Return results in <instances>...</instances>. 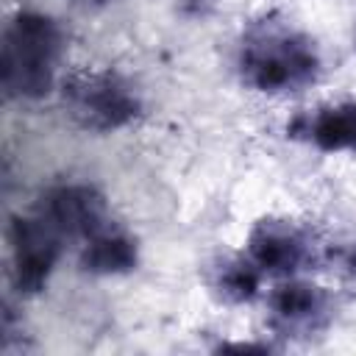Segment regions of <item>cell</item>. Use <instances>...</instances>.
I'll return each mask as SVG.
<instances>
[{
  "label": "cell",
  "instance_id": "6",
  "mask_svg": "<svg viewBox=\"0 0 356 356\" xmlns=\"http://www.w3.org/2000/svg\"><path fill=\"white\" fill-rule=\"evenodd\" d=\"M245 256L261 270V275L289 278L306 270L314 259V239L312 234L286 217H261L253 222Z\"/></svg>",
  "mask_w": 356,
  "mask_h": 356
},
{
  "label": "cell",
  "instance_id": "2",
  "mask_svg": "<svg viewBox=\"0 0 356 356\" xmlns=\"http://www.w3.org/2000/svg\"><path fill=\"white\" fill-rule=\"evenodd\" d=\"M67 50L61 25L36 8H19L3 28L0 83L8 100H42L56 89Z\"/></svg>",
  "mask_w": 356,
  "mask_h": 356
},
{
  "label": "cell",
  "instance_id": "11",
  "mask_svg": "<svg viewBox=\"0 0 356 356\" xmlns=\"http://www.w3.org/2000/svg\"><path fill=\"white\" fill-rule=\"evenodd\" d=\"M217 3H220V0H175L178 11H181L184 17H189V19H206V17L217 8Z\"/></svg>",
  "mask_w": 356,
  "mask_h": 356
},
{
  "label": "cell",
  "instance_id": "4",
  "mask_svg": "<svg viewBox=\"0 0 356 356\" xmlns=\"http://www.w3.org/2000/svg\"><path fill=\"white\" fill-rule=\"evenodd\" d=\"M64 236L39 214H17L8 225V261H11V284L19 295H39L58 259H61Z\"/></svg>",
  "mask_w": 356,
  "mask_h": 356
},
{
  "label": "cell",
  "instance_id": "5",
  "mask_svg": "<svg viewBox=\"0 0 356 356\" xmlns=\"http://www.w3.org/2000/svg\"><path fill=\"white\" fill-rule=\"evenodd\" d=\"M334 295L303 278H284L267 298V325L284 339H312L334 323Z\"/></svg>",
  "mask_w": 356,
  "mask_h": 356
},
{
  "label": "cell",
  "instance_id": "9",
  "mask_svg": "<svg viewBox=\"0 0 356 356\" xmlns=\"http://www.w3.org/2000/svg\"><path fill=\"white\" fill-rule=\"evenodd\" d=\"M139 264V242L120 222L108 220L81 242L78 267L89 275H125Z\"/></svg>",
  "mask_w": 356,
  "mask_h": 356
},
{
  "label": "cell",
  "instance_id": "12",
  "mask_svg": "<svg viewBox=\"0 0 356 356\" xmlns=\"http://www.w3.org/2000/svg\"><path fill=\"white\" fill-rule=\"evenodd\" d=\"M342 267H348V273L356 278V245L342 253Z\"/></svg>",
  "mask_w": 356,
  "mask_h": 356
},
{
  "label": "cell",
  "instance_id": "3",
  "mask_svg": "<svg viewBox=\"0 0 356 356\" xmlns=\"http://www.w3.org/2000/svg\"><path fill=\"white\" fill-rule=\"evenodd\" d=\"M61 100L70 120L92 134L122 131L142 114L139 89L114 70H81L67 75Z\"/></svg>",
  "mask_w": 356,
  "mask_h": 356
},
{
  "label": "cell",
  "instance_id": "1",
  "mask_svg": "<svg viewBox=\"0 0 356 356\" xmlns=\"http://www.w3.org/2000/svg\"><path fill=\"white\" fill-rule=\"evenodd\" d=\"M234 67L239 81L261 95H295L317 83L323 56L317 42L281 14L250 19L236 39Z\"/></svg>",
  "mask_w": 356,
  "mask_h": 356
},
{
  "label": "cell",
  "instance_id": "8",
  "mask_svg": "<svg viewBox=\"0 0 356 356\" xmlns=\"http://www.w3.org/2000/svg\"><path fill=\"white\" fill-rule=\"evenodd\" d=\"M286 136L320 153H356V100L306 108L286 122Z\"/></svg>",
  "mask_w": 356,
  "mask_h": 356
},
{
  "label": "cell",
  "instance_id": "7",
  "mask_svg": "<svg viewBox=\"0 0 356 356\" xmlns=\"http://www.w3.org/2000/svg\"><path fill=\"white\" fill-rule=\"evenodd\" d=\"M36 211L64 239H78V242H83L86 236H92L97 228H103L111 220L106 195L97 186L81 184V181L50 186L39 197Z\"/></svg>",
  "mask_w": 356,
  "mask_h": 356
},
{
  "label": "cell",
  "instance_id": "13",
  "mask_svg": "<svg viewBox=\"0 0 356 356\" xmlns=\"http://www.w3.org/2000/svg\"><path fill=\"white\" fill-rule=\"evenodd\" d=\"M72 6H78V8H106V6H111L114 0H70Z\"/></svg>",
  "mask_w": 356,
  "mask_h": 356
},
{
  "label": "cell",
  "instance_id": "10",
  "mask_svg": "<svg viewBox=\"0 0 356 356\" xmlns=\"http://www.w3.org/2000/svg\"><path fill=\"white\" fill-rule=\"evenodd\" d=\"M209 284L225 303H248L259 295L261 270L248 256H225L211 267Z\"/></svg>",
  "mask_w": 356,
  "mask_h": 356
}]
</instances>
